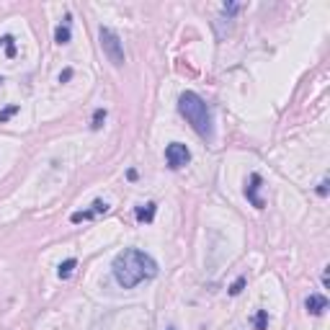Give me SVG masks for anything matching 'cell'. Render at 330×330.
<instances>
[{"instance_id": "cell-1", "label": "cell", "mask_w": 330, "mask_h": 330, "mask_svg": "<svg viewBox=\"0 0 330 330\" xmlns=\"http://www.w3.org/2000/svg\"><path fill=\"white\" fill-rule=\"evenodd\" d=\"M111 271H113V279H116L119 287L134 289V287H140V284L157 276V263H155L152 256L145 253V250L127 248L113 258Z\"/></svg>"}, {"instance_id": "cell-2", "label": "cell", "mask_w": 330, "mask_h": 330, "mask_svg": "<svg viewBox=\"0 0 330 330\" xmlns=\"http://www.w3.org/2000/svg\"><path fill=\"white\" fill-rule=\"evenodd\" d=\"M178 111H181V116L191 124V129L196 132L199 137H204V140L212 137V132H214V127H212V111L207 106V101H204L199 93H193V90L181 93Z\"/></svg>"}, {"instance_id": "cell-3", "label": "cell", "mask_w": 330, "mask_h": 330, "mask_svg": "<svg viewBox=\"0 0 330 330\" xmlns=\"http://www.w3.org/2000/svg\"><path fill=\"white\" fill-rule=\"evenodd\" d=\"M98 39H101V49H104V54L109 57V62H111L113 67H121V65H124V44H121V39H119V34L113 31V29L101 26Z\"/></svg>"}, {"instance_id": "cell-4", "label": "cell", "mask_w": 330, "mask_h": 330, "mask_svg": "<svg viewBox=\"0 0 330 330\" xmlns=\"http://www.w3.org/2000/svg\"><path fill=\"white\" fill-rule=\"evenodd\" d=\"M165 160H168V168L178 170V168L188 165V160H191V150H188L186 145H181V142H173V145H168V147H165Z\"/></svg>"}, {"instance_id": "cell-5", "label": "cell", "mask_w": 330, "mask_h": 330, "mask_svg": "<svg viewBox=\"0 0 330 330\" xmlns=\"http://www.w3.org/2000/svg\"><path fill=\"white\" fill-rule=\"evenodd\" d=\"M109 212V204L106 201H93V207H90V209H85V212H75L73 214V222H88V220H93V217H98V214H106Z\"/></svg>"}, {"instance_id": "cell-6", "label": "cell", "mask_w": 330, "mask_h": 330, "mask_svg": "<svg viewBox=\"0 0 330 330\" xmlns=\"http://www.w3.org/2000/svg\"><path fill=\"white\" fill-rule=\"evenodd\" d=\"M258 188H260V176L253 173V176H250V183L245 186V196H248V201L253 204L256 209H263V199L258 196Z\"/></svg>"}, {"instance_id": "cell-7", "label": "cell", "mask_w": 330, "mask_h": 330, "mask_svg": "<svg viewBox=\"0 0 330 330\" xmlns=\"http://www.w3.org/2000/svg\"><path fill=\"white\" fill-rule=\"evenodd\" d=\"M304 307L310 315H323L328 310V299L323 297V294H310V297L304 299Z\"/></svg>"}, {"instance_id": "cell-8", "label": "cell", "mask_w": 330, "mask_h": 330, "mask_svg": "<svg viewBox=\"0 0 330 330\" xmlns=\"http://www.w3.org/2000/svg\"><path fill=\"white\" fill-rule=\"evenodd\" d=\"M54 41L57 44H70V16L65 18V24L54 29Z\"/></svg>"}, {"instance_id": "cell-9", "label": "cell", "mask_w": 330, "mask_h": 330, "mask_svg": "<svg viewBox=\"0 0 330 330\" xmlns=\"http://www.w3.org/2000/svg\"><path fill=\"white\" fill-rule=\"evenodd\" d=\"M137 220L140 222H152L155 220V204H145V207H137Z\"/></svg>"}, {"instance_id": "cell-10", "label": "cell", "mask_w": 330, "mask_h": 330, "mask_svg": "<svg viewBox=\"0 0 330 330\" xmlns=\"http://www.w3.org/2000/svg\"><path fill=\"white\" fill-rule=\"evenodd\" d=\"M75 266H77V260H75V258H67L65 263L60 266V271H57V274H60V279H70L73 271H75Z\"/></svg>"}, {"instance_id": "cell-11", "label": "cell", "mask_w": 330, "mask_h": 330, "mask_svg": "<svg viewBox=\"0 0 330 330\" xmlns=\"http://www.w3.org/2000/svg\"><path fill=\"white\" fill-rule=\"evenodd\" d=\"M253 325H256V330H266L268 328V312L266 310H258L256 317H253Z\"/></svg>"}, {"instance_id": "cell-12", "label": "cell", "mask_w": 330, "mask_h": 330, "mask_svg": "<svg viewBox=\"0 0 330 330\" xmlns=\"http://www.w3.org/2000/svg\"><path fill=\"white\" fill-rule=\"evenodd\" d=\"M106 121V109H96L93 111V121H90V129H101Z\"/></svg>"}, {"instance_id": "cell-13", "label": "cell", "mask_w": 330, "mask_h": 330, "mask_svg": "<svg viewBox=\"0 0 330 330\" xmlns=\"http://www.w3.org/2000/svg\"><path fill=\"white\" fill-rule=\"evenodd\" d=\"M0 44L5 47V54H8V57H16V44H13V37H3V39H0Z\"/></svg>"}, {"instance_id": "cell-14", "label": "cell", "mask_w": 330, "mask_h": 330, "mask_svg": "<svg viewBox=\"0 0 330 330\" xmlns=\"http://www.w3.org/2000/svg\"><path fill=\"white\" fill-rule=\"evenodd\" d=\"M13 113H18V106H8V109H3V111H0V124H5L10 116H13Z\"/></svg>"}, {"instance_id": "cell-15", "label": "cell", "mask_w": 330, "mask_h": 330, "mask_svg": "<svg viewBox=\"0 0 330 330\" xmlns=\"http://www.w3.org/2000/svg\"><path fill=\"white\" fill-rule=\"evenodd\" d=\"M243 287H245V276H240V279L232 284V287H230V294H232V297H237V294L243 292Z\"/></svg>"}, {"instance_id": "cell-16", "label": "cell", "mask_w": 330, "mask_h": 330, "mask_svg": "<svg viewBox=\"0 0 330 330\" xmlns=\"http://www.w3.org/2000/svg\"><path fill=\"white\" fill-rule=\"evenodd\" d=\"M222 10H224V13H227V16H235V13H237V10H240V5H237V3H227V5L222 8Z\"/></svg>"}, {"instance_id": "cell-17", "label": "cell", "mask_w": 330, "mask_h": 330, "mask_svg": "<svg viewBox=\"0 0 330 330\" xmlns=\"http://www.w3.org/2000/svg\"><path fill=\"white\" fill-rule=\"evenodd\" d=\"M328 186H330V183H328V178H325L323 183L317 186V193H320V196H328Z\"/></svg>"}, {"instance_id": "cell-18", "label": "cell", "mask_w": 330, "mask_h": 330, "mask_svg": "<svg viewBox=\"0 0 330 330\" xmlns=\"http://www.w3.org/2000/svg\"><path fill=\"white\" fill-rule=\"evenodd\" d=\"M70 77H73V70H70V67H67V70L60 75V83H67V80H70Z\"/></svg>"}, {"instance_id": "cell-19", "label": "cell", "mask_w": 330, "mask_h": 330, "mask_svg": "<svg viewBox=\"0 0 330 330\" xmlns=\"http://www.w3.org/2000/svg\"><path fill=\"white\" fill-rule=\"evenodd\" d=\"M0 85H3V77H0Z\"/></svg>"}]
</instances>
